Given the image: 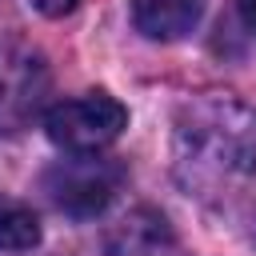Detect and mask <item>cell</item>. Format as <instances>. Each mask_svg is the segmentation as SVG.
I'll use <instances>...</instances> for the list:
<instances>
[{"instance_id": "obj_1", "label": "cell", "mask_w": 256, "mask_h": 256, "mask_svg": "<svg viewBox=\"0 0 256 256\" xmlns=\"http://www.w3.org/2000/svg\"><path fill=\"white\" fill-rule=\"evenodd\" d=\"M176 172L184 184L216 188L256 172V108L232 96H204L176 120Z\"/></svg>"}, {"instance_id": "obj_2", "label": "cell", "mask_w": 256, "mask_h": 256, "mask_svg": "<svg viewBox=\"0 0 256 256\" xmlns=\"http://www.w3.org/2000/svg\"><path fill=\"white\" fill-rule=\"evenodd\" d=\"M44 128L48 140L64 152H100L128 128V108L108 92H84L52 104Z\"/></svg>"}, {"instance_id": "obj_3", "label": "cell", "mask_w": 256, "mask_h": 256, "mask_svg": "<svg viewBox=\"0 0 256 256\" xmlns=\"http://www.w3.org/2000/svg\"><path fill=\"white\" fill-rule=\"evenodd\" d=\"M120 184H124V168L116 160L96 156V152H72V160H60L44 176L48 200L64 216H76V220L100 216L116 200Z\"/></svg>"}, {"instance_id": "obj_4", "label": "cell", "mask_w": 256, "mask_h": 256, "mask_svg": "<svg viewBox=\"0 0 256 256\" xmlns=\"http://www.w3.org/2000/svg\"><path fill=\"white\" fill-rule=\"evenodd\" d=\"M52 76L40 52L16 40H0V136L24 132L48 104Z\"/></svg>"}, {"instance_id": "obj_5", "label": "cell", "mask_w": 256, "mask_h": 256, "mask_svg": "<svg viewBox=\"0 0 256 256\" xmlns=\"http://www.w3.org/2000/svg\"><path fill=\"white\" fill-rule=\"evenodd\" d=\"M168 248H172V228L156 208H136L104 232L108 256H168Z\"/></svg>"}, {"instance_id": "obj_6", "label": "cell", "mask_w": 256, "mask_h": 256, "mask_svg": "<svg viewBox=\"0 0 256 256\" xmlns=\"http://www.w3.org/2000/svg\"><path fill=\"white\" fill-rule=\"evenodd\" d=\"M204 16V0H132V20L152 40H180Z\"/></svg>"}, {"instance_id": "obj_7", "label": "cell", "mask_w": 256, "mask_h": 256, "mask_svg": "<svg viewBox=\"0 0 256 256\" xmlns=\"http://www.w3.org/2000/svg\"><path fill=\"white\" fill-rule=\"evenodd\" d=\"M40 244V220L28 204L0 196V252H32Z\"/></svg>"}, {"instance_id": "obj_8", "label": "cell", "mask_w": 256, "mask_h": 256, "mask_svg": "<svg viewBox=\"0 0 256 256\" xmlns=\"http://www.w3.org/2000/svg\"><path fill=\"white\" fill-rule=\"evenodd\" d=\"M32 8L44 12V16H68L76 8V0H32Z\"/></svg>"}, {"instance_id": "obj_9", "label": "cell", "mask_w": 256, "mask_h": 256, "mask_svg": "<svg viewBox=\"0 0 256 256\" xmlns=\"http://www.w3.org/2000/svg\"><path fill=\"white\" fill-rule=\"evenodd\" d=\"M236 8H240V20L248 24V32H256V0H236Z\"/></svg>"}]
</instances>
